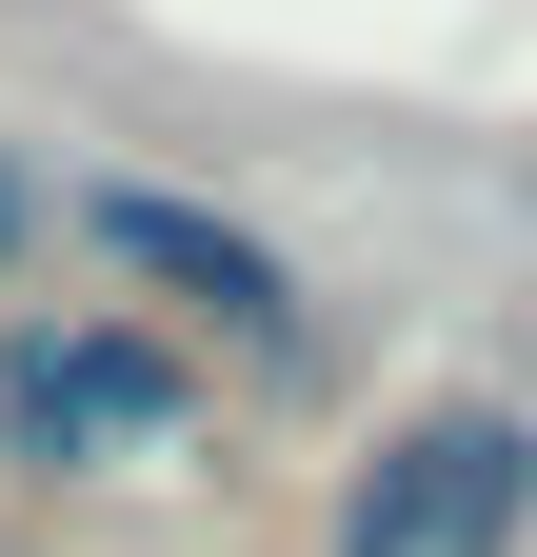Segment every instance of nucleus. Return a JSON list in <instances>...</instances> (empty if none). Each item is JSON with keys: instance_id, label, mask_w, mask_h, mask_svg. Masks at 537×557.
<instances>
[{"instance_id": "3", "label": "nucleus", "mask_w": 537, "mask_h": 557, "mask_svg": "<svg viewBox=\"0 0 537 557\" xmlns=\"http://www.w3.org/2000/svg\"><path fill=\"white\" fill-rule=\"evenodd\" d=\"M80 239L140 278V299L220 319V338H299V278H279V239H239L220 199H179V180H140V160H100V180H80Z\"/></svg>"}, {"instance_id": "1", "label": "nucleus", "mask_w": 537, "mask_h": 557, "mask_svg": "<svg viewBox=\"0 0 537 557\" xmlns=\"http://www.w3.org/2000/svg\"><path fill=\"white\" fill-rule=\"evenodd\" d=\"M179 438H199L179 338H140V319H0V458L100 478V458H179Z\"/></svg>"}, {"instance_id": "4", "label": "nucleus", "mask_w": 537, "mask_h": 557, "mask_svg": "<svg viewBox=\"0 0 537 557\" xmlns=\"http://www.w3.org/2000/svg\"><path fill=\"white\" fill-rule=\"evenodd\" d=\"M21 239H40V180H21V160H0V278H21Z\"/></svg>"}, {"instance_id": "2", "label": "nucleus", "mask_w": 537, "mask_h": 557, "mask_svg": "<svg viewBox=\"0 0 537 557\" xmlns=\"http://www.w3.org/2000/svg\"><path fill=\"white\" fill-rule=\"evenodd\" d=\"M517 518H537V418H498V398L398 418L339 478V557H517Z\"/></svg>"}]
</instances>
